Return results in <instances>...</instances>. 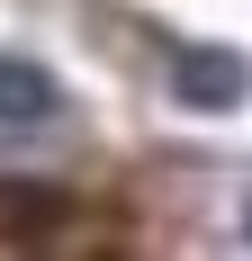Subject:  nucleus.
Returning a JSON list of instances; mask_svg holds the SVG:
<instances>
[{"mask_svg": "<svg viewBox=\"0 0 252 261\" xmlns=\"http://www.w3.org/2000/svg\"><path fill=\"white\" fill-rule=\"evenodd\" d=\"M171 99L225 117V108L252 99V63H243L234 45H180V54H171Z\"/></svg>", "mask_w": 252, "mask_h": 261, "instance_id": "1", "label": "nucleus"}, {"mask_svg": "<svg viewBox=\"0 0 252 261\" xmlns=\"http://www.w3.org/2000/svg\"><path fill=\"white\" fill-rule=\"evenodd\" d=\"M54 108H63V81L27 54H0V126H45Z\"/></svg>", "mask_w": 252, "mask_h": 261, "instance_id": "2", "label": "nucleus"}, {"mask_svg": "<svg viewBox=\"0 0 252 261\" xmlns=\"http://www.w3.org/2000/svg\"><path fill=\"white\" fill-rule=\"evenodd\" d=\"M243 243H252V216H243Z\"/></svg>", "mask_w": 252, "mask_h": 261, "instance_id": "3", "label": "nucleus"}]
</instances>
